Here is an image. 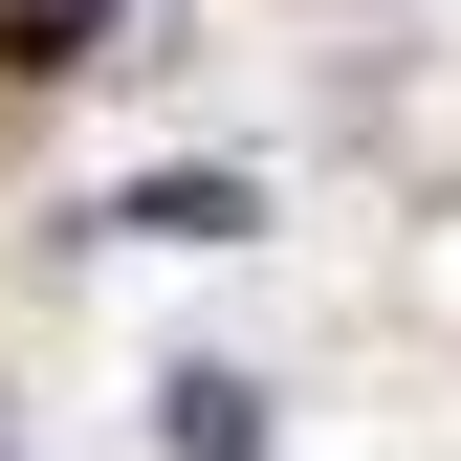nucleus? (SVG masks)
I'll list each match as a JSON object with an SVG mask.
<instances>
[{"mask_svg":"<svg viewBox=\"0 0 461 461\" xmlns=\"http://www.w3.org/2000/svg\"><path fill=\"white\" fill-rule=\"evenodd\" d=\"M176 461H264V395L242 374H176Z\"/></svg>","mask_w":461,"mask_h":461,"instance_id":"f257e3e1","label":"nucleus"},{"mask_svg":"<svg viewBox=\"0 0 461 461\" xmlns=\"http://www.w3.org/2000/svg\"><path fill=\"white\" fill-rule=\"evenodd\" d=\"M88 23H110V0H0V44H23V67H67Z\"/></svg>","mask_w":461,"mask_h":461,"instance_id":"f03ea898","label":"nucleus"}]
</instances>
